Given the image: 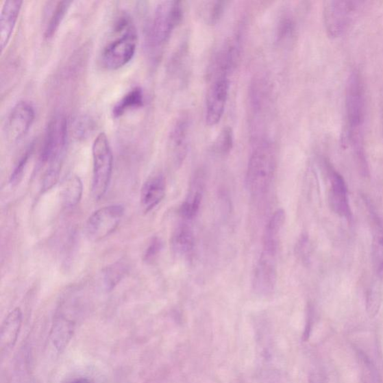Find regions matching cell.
I'll return each instance as SVG.
<instances>
[{
  "instance_id": "1",
  "label": "cell",
  "mask_w": 383,
  "mask_h": 383,
  "mask_svg": "<svg viewBox=\"0 0 383 383\" xmlns=\"http://www.w3.org/2000/svg\"><path fill=\"white\" fill-rule=\"evenodd\" d=\"M346 140L354 149L360 165L365 169L363 135L365 122V97L362 77L354 71L348 78L346 96Z\"/></svg>"
},
{
  "instance_id": "2",
  "label": "cell",
  "mask_w": 383,
  "mask_h": 383,
  "mask_svg": "<svg viewBox=\"0 0 383 383\" xmlns=\"http://www.w3.org/2000/svg\"><path fill=\"white\" fill-rule=\"evenodd\" d=\"M111 38L104 45L101 61L108 70L125 66L136 53L138 36L134 23L127 14H121L114 22Z\"/></svg>"
},
{
  "instance_id": "3",
  "label": "cell",
  "mask_w": 383,
  "mask_h": 383,
  "mask_svg": "<svg viewBox=\"0 0 383 383\" xmlns=\"http://www.w3.org/2000/svg\"><path fill=\"white\" fill-rule=\"evenodd\" d=\"M277 166L275 146L262 141L252 151L247 166L246 184L255 197L264 195L272 184Z\"/></svg>"
},
{
  "instance_id": "4",
  "label": "cell",
  "mask_w": 383,
  "mask_h": 383,
  "mask_svg": "<svg viewBox=\"0 0 383 383\" xmlns=\"http://www.w3.org/2000/svg\"><path fill=\"white\" fill-rule=\"evenodd\" d=\"M68 137V119L63 114H58L49 122L40 152L39 162L47 166L45 172L60 175Z\"/></svg>"
},
{
  "instance_id": "5",
  "label": "cell",
  "mask_w": 383,
  "mask_h": 383,
  "mask_svg": "<svg viewBox=\"0 0 383 383\" xmlns=\"http://www.w3.org/2000/svg\"><path fill=\"white\" fill-rule=\"evenodd\" d=\"M184 6L180 1L160 3L151 16L148 34V43L153 50H160L164 47L174 29L184 18Z\"/></svg>"
},
{
  "instance_id": "6",
  "label": "cell",
  "mask_w": 383,
  "mask_h": 383,
  "mask_svg": "<svg viewBox=\"0 0 383 383\" xmlns=\"http://www.w3.org/2000/svg\"><path fill=\"white\" fill-rule=\"evenodd\" d=\"M93 177L92 190L95 200H101L107 193L111 181L113 156L107 135L101 133L92 145Z\"/></svg>"
},
{
  "instance_id": "7",
  "label": "cell",
  "mask_w": 383,
  "mask_h": 383,
  "mask_svg": "<svg viewBox=\"0 0 383 383\" xmlns=\"http://www.w3.org/2000/svg\"><path fill=\"white\" fill-rule=\"evenodd\" d=\"M362 3L358 1L325 2L323 17L328 35L331 38L343 35L356 18Z\"/></svg>"
},
{
  "instance_id": "8",
  "label": "cell",
  "mask_w": 383,
  "mask_h": 383,
  "mask_svg": "<svg viewBox=\"0 0 383 383\" xmlns=\"http://www.w3.org/2000/svg\"><path fill=\"white\" fill-rule=\"evenodd\" d=\"M125 208L121 205H112L97 210L88 218L86 233L89 240L97 242L108 237L116 230Z\"/></svg>"
},
{
  "instance_id": "9",
  "label": "cell",
  "mask_w": 383,
  "mask_h": 383,
  "mask_svg": "<svg viewBox=\"0 0 383 383\" xmlns=\"http://www.w3.org/2000/svg\"><path fill=\"white\" fill-rule=\"evenodd\" d=\"M206 97V120L209 126H214L222 119L230 94V76L218 75L211 77Z\"/></svg>"
},
{
  "instance_id": "10",
  "label": "cell",
  "mask_w": 383,
  "mask_h": 383,
  "mask_svg": "<svg viewBox=\"0 0 383 383\" xmlns=\"http://www.w3.org/2000/svg\"><path fill=\"white\" fill-rule=\"evenodd\" d=\"M36 118L34 106L27 101L16 103L8 116L4 133L8 141L17 142L28 133Z\"/></svg>"
},
{
  "instance_id": "11",
  "label": "cell",
  "mask_w": 383,
  "mask_h": 383,
  "mask_svg": "<svg viewBox=\"0 0 383 383\" xmlns=\"http://www.w3.org/2000/svg\"><path fill=\"white\" fill-rule=\"evenodd\" d=\"M277 256L263 250L255 269L252 286L258 296L272 295L277 282Z\"/></svg>"
},
{
  "instance_id": "12",
  "label": "cell",
  "mask_w": 383,
  "mask_h": 383,
  "mask_svg": "<svg viewBox=\"0 0 383 383\" xmlns=\"http://www.w3.org/2000/svg\"><path fill=\"white\" fill-rule=\"evenodd\" d=\"M325 166H327L330 182L329 193L330 207L338 216L349 219L351 217L352 213L345 179L329 162L325 164Z\"/></svg>"
},
{
  "instance_id": "13",
  "label": "cell",
  "mask_w": 383,
  "mask_h": 383,
  "mask_svg": "<svg viewBox=\"0 0 383 383\" xmlns=\"http://www.w3.org/2000/svg\"><path fill=\"white\" fill-rule=\"evenodd\" d=\"M190 121L189 116L182 115L175 121L169 136V149L175 164L181 166L188 151Z\"/></svg>"
},
{
  "instance_id": "14",
  "label": "cell",
  "mask_w": 383,
  "mask_h": 383,
  "mask_svg": "<svg viewBox=\"0 0 383 383\" xmlns=\"http://www.w3.org/2000/svg\"><path fill=\"white\" fill-rule=\"evenodd\" d=\"M166 190V179L162 175L150 177L143 185L140 205L145 213L156 208L164 199Z\"/></svg>"
},
{
  "instance_id": "15",
  "label": "cell",
  "mask_w": 383,
  "mask_h": 383,
  "mask_svg": "<svg viewBox=\"0 0 383 383\" xmlns=\"http://www.w3.org/2000/svg\"><path fill=\"white\" fill-rule=\"evenodd\" d=\"M23 2L20 0L5 1L0 14V46L2 52L9 44L16 23L21 10Z\"/></svg>"
},
{
  "instance_id": "16",
  "label": "cell",
  "mask_w": 383,
  "mask_h": 383,
  "mask_svg": "<svg viewBox=\"0 0 383 383\" xmlns=\"http://www.w3.org/2000/svg\"><path fill=\"white\" fill-rule=\"evenodd\" d=\"M203 184V175L202 172H199L195 174L190 192L179 210V214L182 219L192 220L197 217L201 203Z\"/></svg>"
},
{
  "instance_id": "17",
  "label": "cell",
  "mask_w": 383,
  "mask_h": 383,
  "mask_svg": "<svg viewBox=\"0 0 383 383\" xmlns=\"http://www.w3.org/2000/svg\"><path fill=\"white\" fill-rule=\"evenodd\" d=\"M23 322V313L20 308H16L7 315L3 323L0 334L1 352L9 351L17 342Z\"/></svg>"
},
{
  "instance_id": "18",
  "label": "cell",
  "mask_w": 383,
  "mask_h": 383,
  "mask_svg": "<svg viewBox=\"0 0 383 383\" xmlns=\"http://www.w3.org/2000/svg\"><path fill=\"white\" fill-rule=\"evenodd\" d=\"M285 222V213L282 209L277 210L269 220L265 227L263 250L278 254L280 238Z\"/></svg>"
},
{
  "instance_id": "19",
  "label": "cell",
  "mask_w": 383,
  "mask_h": 383,
  "mask_svg": "<svg viewBox=\"0 0 383 383\" xmlns=\"http://www.w3.org/2000/svg\"><path fill=\"white\" fill-rule=\"evenodd\" d=\"M171 245L176 255L190 254L195 245L194 233L191 227L185 223L179 225L173 234Z\"/></svg>"
},
{
  "instance_id": "20",
  "label": "cell",
  "mask_w": 383,
  "mask_h": 383,
  "mask_svg": "<svg viewBox=\"0 0 383 383\" xmlns=\"http://www.w3.org/2000/svg\"><path fill=\"white\" fill-rule=\"evenodd\" d=\"M145 103V95L143 88L136 86L130 89L121 99L116 103L112 109V115L115 118H119L132 110L140 108Z\"/></svg>"
},
{
  "instance_id": "21",
  "label": "cell",
  "mask_w": 383,
  "mask_h": 383,
  "mask_svg": "<svg viewBox=\"0 0 383 383\" xmlns=\"http://www.w3.org/2000/svg\"><path fill=\"white\" fill-rule=\"evenodd\" d=\"M84 185L81 179L75 175L67 178L62 187L61 197L65 208L76 207L82 199Z\"/></svg>"
},
{
  "instance_id": "22",
  "label": "cell",
  "mask_w": 383,
  "mask_h": 383,
  "mask_svg": "<svg viewBox=\"0 0 383 383\" xmlns=\"http://www.w3.org/2000/svg\"><path fill=\"white\" fill-rule=\"evenodd\" d=\"M71 3L69 1H61L53 5L45 24L44 35L47 39H51L55 36Z\"/></svg>"
},
{
  "instance_id": "23",
  "label": "cell",
  "mask_w": 383,
  "mask_h": 383,
  "mask_svg": "<svg viewBox=\"0 0 383 383\" xmlns=\"http://www.w3.org/2000/svg\"><path fill=\"white\" fill-rule=\"evenodd\" d=\"M73 325L71 321L60 319L57 320L52 329L53 345L60 351L66 347L73 334Z\"/></svg>"
},
{
  "instance_id": "24",
  "label": "cell",
  "mask_w": 383,
  "mask_h": 383,
  "mask_svg": "<svg viewBox=\"0 0 383 383\" xmlns=\"http://www.w3.org/2000/svg\"><path fill=\"white\" fill-rule=\"evenodd\" d=\"M373 260L375 270L380 280L383 282V226L380 222L375 225L373 242Z\"/></svg>"
},
{
  "instance_id": "25",
  "label": "cell",
  "mask_w": 383,
  "mask_h": 383,
  "mask_svg": "<svg viewBox=\"0 0 383 383\" xmlns=\"http://www.w3.org/2000/svg\"><path fill=\"white\" fill-rule=\"evenodd\" d=\"M297 24L295 18L290 14H284L280 19L277 26L276 37L278 42L282 44L291 42L295 38Z\"/></svg>"
},
{
  "instance_id": "26",
  "label": "cell",
  "mask_w": 383,
  "mask_h": 383,
  "mask_svg": "<svg viewBox=\"0 0 383 383\" xmlns=\"http://www.w3.org/2000/svg\"><path fill=\"white\" fill-rule=\"evenodd\" d=\"M234 145V132L232 127H224L217 137L212 149L221 156L230 153Z\"/></svg>"
},
{
  "instance_id": "27",
  "label": "cell",
  "mask_w": 383,
  "mask_h": 383,
  "mask_svg": "<svg viewBox=\"0 0 383 383\" xmlns=\"http://www.w3.org/2000/svg\"><path fill=\"white\" fill-rule=\"evenodd\" d=\"M226 5L227 2L224 1L206 3L201 12L203 19L210 25H214L222 18Z\"/></svg>"
},
{
  "instance_id": "28",
  "label": "cell",
  "mask_w": 383,
  "mask_h": 383,
  "mask_svg": "<svg viewBox=\"0 0 383 383\" xmlns=\"http://www.w3.org/2000/svg\"><path fill=\"white\" fill-rule=\"evenodd\" d=\"M32 151H34V145H30L25 152L23 153L18 164H16L13 172L10 177V184L12 186H17L22 180L24 173H25L27 164L31 157Z\"/></svg>"
},
{
  "instance_id": "29",
  "label": "cell",
  "mask_w": 383,
  "mask_h": 383,
  "mask_svg": "<svg viewBox=\"0 0 383 383\" xmlns=\"http://www.w3.org/2000/svg\"><path fill=\"white\" fill-rule=\"evenodd\" d=\"M125 272L124 266L121 264L110 267L105 275V282L107 287L110 289L115 287V285L120 281Z\"/></svg>"
},
{
  "instance_id": "30",
  "label": "cell",
  "mask_w": 383,
  "mask_h": 383,
  "mask_svg": "<svg viewBox=\"0 0 383 383\" xmlns=\"http://www.w3.org/2000/svg\"><path fill=\"white\" fill-rule=\"evenodd\" d=\"M162 249V240L158 238H153L145 251L144 262L149 264L154 262L160 255Z\"/></svg>"
},
{
  "instance_id": "31",
  "label": "cell",
  "mask_w": 383,
  "mask_h": 383,
  "mask_svg": "<svg viewBox=\"0 0 383 383\" xmlns=\"http://www.w3.org/2000/svg\"><path fill=\"white\" fill-rule=\"evenodd\" d=\"M381 293L378 288H373L370 291L368 298H367V307L371 316H375L378 313L381 304Z\"/></svg>"
},
{
  "instance_id": "32",
  "label": "cell",
  "mask_w": 383,
  "mask_h": 383,
  "mask_svg": "<svg viewBox=\"0 0 383 383\" xmlns=\"http://www.w3.org/2000/svg\"><path fill=\"white\" fill-rule=\"evenodd\" d=\"M64 383H93L91 380L84 378H77L67 380Z\"/></svg>"
}]
</instances>
